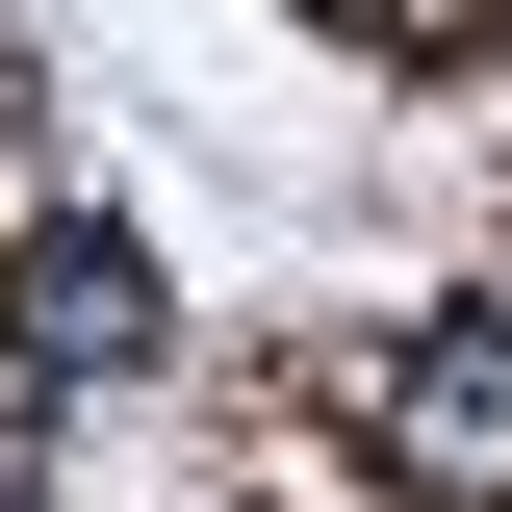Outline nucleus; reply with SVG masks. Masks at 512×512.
<instances>
[{"mask_svg": "<svg viewBox=\"0 0 512 512\" xmlns=\"http://www.w3.org/2000/svg\"><path fill=\"white\" fill-rule=\"evenodd\" d=\"M384 461H410L436 512L512 487V308H461V333H410V359H384Z\"/></svg>", "mask_w": 512, "mask_h": 512, "instance_id": "nucleus-1", "label": "nucleus"}, {"mask_svg": "<svg viewBox=\"0 0 512 512\" xmlns=\"http://www.w3.org/2000/svg\"><path fill=\"white\" fill-rule=\"evenodd\" d=\"M0 333H26L52 384H128V359H154V256H128V231H26V282H0Z\"/></svg>", "mask_w": 512, "mask_h": 512, "instance_id": "nucleus-2", "label": "nucleus"}]
</instances>
